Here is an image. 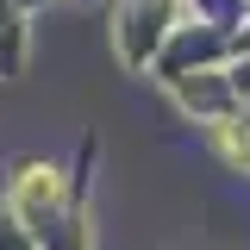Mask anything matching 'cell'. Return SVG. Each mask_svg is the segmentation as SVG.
<instances>
[]
</instances>
